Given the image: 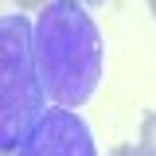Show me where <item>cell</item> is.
<instances>
[{"label":"cell","mask_w":156,"mask_h":156,"mask_svg":"<svg viewBox=\"0 0 156 156\" xmlns=\"http://www.w3.org/2000/svg\"><path fill=\"white\" fill-rule=\"evenodd\" d=\"M31 27H35V62L47 98L66 109L86 105L101 82V58H105L101 31L86 16V4L51 0Z\"/></svg>","instance_id":"6da1fadb"},{"label":"cell","mask_w":156,"mask_h":156,"mask_svg":"<svg viewBox=\"0 0 156 156\" xmlns=\"http://www.w3.org/2000/svg\"><path fill=\"white\" fill-rule=\"evenodd\" d=\"M47 113V86L35 62V27L23 16L0 23V148L16 152Z\"/></svg>","instance_id":"7a4b0ae2"},{"label":"cell","mask_w":156,"mask_h":156,"mask_svg":"<svg viewBox=\"0 0 156 156\" xmlns=\"http://www.w3.org/2000/svg\"><path fill=\"white\" fill-rule=\"evenodd\" d=\"M12 156H98V148L90 136V125L74 109L58 105L43 113V121L27 133V140Z\"/></svg>","instance_id":"3957f363"},{"label":"cell","mask_w":156,"mask_h":156,"mask_svg":"<svg viewBox=\"0 0 156 156\" xmlns=\"http://www.w3.org/2000/svg\"><path fill=\"white\" fill-rule=\"evenodd\" d=\"M140 152L156 156V109H148L144 121H140Z\"/></svg>","instance_id":"277c9868"},{"label":"cell","mask_w":156,"mask_h":156,"mask_svg":"<svg viewBox=\"0 0 156 156\" xmlns=\"http://www.w3.org/2000/svg\"><path fill=\"white\" fill-rule=\"evenodd\" d=\"M12 4H16L20 12H43V8H47L51 0H12Z\"/></svg>","instance_id":"5b68a950"},{"label":"cell","mask_w":156,"mask_h":156,"mask_svg":"<svg viewBox=\"0 0 156 156\" xmlns=\"http://www.w3.org/2000/svg\"><path fill=\"white\" fill-rule=\"evenodd\" d=\"M109 156H144V152H140V144H117Z\"/></svg>","instance_id":"8992f818"},{"label":"cell","mask_w":156,"mask_h":156,"mask_svg":"<svg viewBox=\"0 0 156 156\" xmlns=\"http://www.w3.org/2000/svg\"><path fill=\"white\" fill-rule=\"evenodd\" d=\"M148 8H152V16H156V0H148Z\"/></svg>","instance_id":"52a82bcc"},{"label":"cell","mask_w":156,"mask_h":156,"mask_svg":"<svg viewBox=\"0 0 156 156\" xmlns=\"http://www.w3.org/2000/svg\"><path fill=\"white\" fill-rule=\"evenodd\" d=\"M74 4H90V0H74Z\"/></svg>","instance_id":"ba28073f"},{"label":"cell","mask_w":156,"mask_h":156,"mask_svg":"<svg viewBox=\"0 0 156 156\" xmlns=\"http://www.w3.org/2000/svg\"><path fill=\"white\" fill-rule=\"evenodd\" d=\"M4 156H12V152H4Z\"/></svg>","instance_id":"9c48e42d"}]
</instances>
